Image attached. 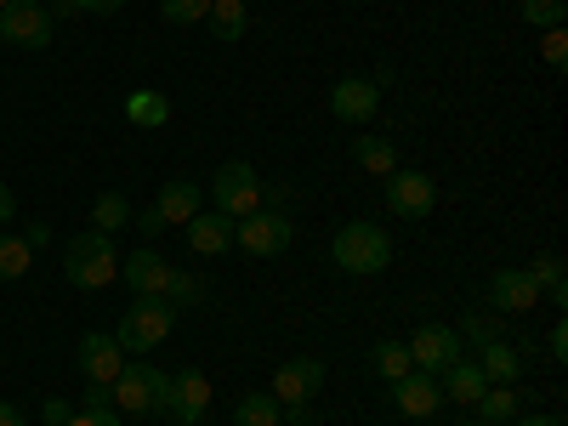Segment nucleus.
<instances>
[{"instance_id": "nucleus-1", "label": "nucleus", "mask_w": 568, "mask_h": 426, "mask_svg": "<svg viewBox=\"0 0 568 426\" xmlns=\"http://www.w3.org/2000/svg\"><path fill=\"white\" fill-rule=\"evenodd\" d=\"M329 262L353 278L387 273L393 267V233L382 222H347V227H336V240H329Z\"/></svg>"}, {"instance_id": "nucleus-2", "label": "nucleus", "mask_w": 568, "mask_h": 426, "mask_svg": "<svg viewBox=\"0 0 568 426\" xmlns=\"http://www.w3.org/2000/svg\"><path fill=\"white\" fill-rule=\"evenodd\" d=\"M63 278L74 284V291H109V284L120 278V251L109 233L85 227L74 233V240L63 245Z\"/></svg>"}, {"instance_id": "nucleus-3", "label": "nucleus", "mask_w": 568, "mask_h": 426, "mask_svg": "<svg viewBox=\"0 0 568 426\" xmlns=\"http://www.w3.org/2000/svg\"><path fill=\"white\" fill-rule=\"evenodd\" d=\"M171 329H176V302L171 296H136L125 307L120 329H114V342H120V353H154Z\"/></svg>"}, {"instance_id": "nucleus-4", "label": "nucleus", "mask_w": 568, "mask_h": 426, "mask_svg": "<svg viewBox=\"0 0 568 426\" xmlns=\"http://www.w3.org/2000/svg\"><path fill=\"white\" fill-rule=\"evenodd\" d=\"M211 200H216V211L222 216H256L262 211V171L251 165V160H227V165H216V176H211Z\"/></svg>"}, {"instance_id": "nucleus-5", "label": "nucleus", "mask_w": 568, "mask_h": 426, "mask_svg": "<svg viewBox=\"0 0 568 426\" xmlns=\"http://www.w3.org/2000/svg\"><path fill=\"white\" fill-rule=\"evenodd\" d=\"M58 34V18L45 0H12L7 12H0V45H18V52H45Z\"/></svg>"}, {"instance_id": "nucleus-6", "label": "nucleus", "mask_w": 568, "mask_h": 426, "mask_svg": "<svg viewBox=\"0 0 568 426\" xmlns=\"http://www.w3.org/2000/svg\"><path fill=\"white\" fill-rule=\"evenodd\" d=\"M296 240V222L284 216V211H256V216H240L233 222V245H240L245 256H284Z\"/></svg>"}, {"instance_id": "nucleus-7", "label": "nucleus", "mask_w": 568, "mask_h": 426, "mask_svg": "<svg viewBox=\"0 0 568 426\" xmlns=\"http://www.w3.org/2000/svg\"><path fill=\"white\" fill-rule=\"evenodd\" d=\"M165 387H171V375L165 369H154V364H125L120 375H114V404L125 409V415H154L160 404H165Z\"/></svg>"}, {"instance_id": "nucleus-8", "label": "nucleus", "mask_w": 568, "mask_h": 426, "mask_svg": "<svg viewBox=\"0 0 568 426\" xmlns=\"http://www.w3.org/2000/svg\"><path fill=\"white\" fill-rule=\"evenodd\" d=\"M382 182H387L382 194H387V211H393V216L426 222V216L438 211V182L426 176V171H393V176H382Z\"/></svg>"}, {"instance_id": "nucleus-9", "label": "nucleus", "mask_w": 568, "mask_h": 426, "mask_svg": "<svg viewBox=\"0 0 568 426\" xmlns=\"http://www.w3.org/2000/svg\"><path fill=\"white\" fill-rule=\"evenodd\" d=\"M404 347H409V364L426 369V375H444L455 358H466V342H460L455 324H420Z\"/></svg>"}, {"instance_id": "nucleus-10", "label": "nucleus", "mask_w": 568, "mask_h": 426, "mask_svg": "<svg viewBox=\"0 0 568 426\" xmlns=\"http://www.w3.org/2000/svg\"><path fill=\"white\" fill-rule=\"evenodd\" d=\"M160 415H171L176 426H200L211 415V375L205 369H176L171 387H165Z\"/></svg>"}, {"instance_id": "nucleus-11", "label": "nucleus", "mask_w": 568, "mask_h": 426, "mask_svg": "<svg viewBox=\"0 0 568 426\" xmlns=\"http://www.w3.org/2000/svg\"><path fill=\"white\" fill-rule=\"evenodd\" d=\"M318 387H324V364L302 353V358H284V364L273 369V387H267V393H273L284 409H302V404L318 398Z\"/></svg>"}, {"instance_id": "nucleus-12", "label": "nucleus", "mask_w": 568, "mask_h": 426, "mask_svg": "<svg viewBox=\"0 0 568 426\" xmlns=\"http://www.w3.org/2000/svg\"><path fill=\"white\" fill-rule=\"evenodd\" d=\"M375 109H382V80H369V74H347L329 91V114L342 125H369Z\"/></svg>"}, {"instance_id": "nucleus-13", "label": "nucleus", "mask_w": 568, "mask_h": 426, "mask_svg": "<svg viewBox=\"0 0 568 426\" xmlns=\"http://www.w3.org/2000/svg\"><path fill=\"white\" fill-rule=\"evenodd\" d=\"M489 307H500V313H529V307H540L535 273H529V267H495V273H489Z\"/></svg>"}, {"instance_id": "nucleus-14", "label": "nucleus", "mask_w": 568, "mask_h": 426, "mask_svg": "<svg viewBox=\"0 0 568 426\" xmlns=\"http://www.w3.org/2000/svg\"><path fill=\"white\" fill-rule=\"evenodd\" d=\"M80 375L85 382H98V387H114V375L125 369V353L114 336H103V329H91V336H80V353H74Z\"/></svg>"}, {"instance_id": "nucleus-15", "label": "nucleus", "mask_w": 568, "mask_h": 426, "mask_svg": "<svg viewBox=\"0 0 568 426\" xmlns=\"http://www.w3.org/2000/svg\"><path fill=\"white\" fill-rule=\"evenodd\" d=\"M393 404H398V415H409V420L438 415V409H444V387H438V375L409 369L404 382H393Z\"/></svg>"}, {"instance_id": "nucleus-16", "label": "nucleus", "mask_w": 568, "mask_h": 426, "mask_svg": "<svg viewBox=\"0 0 568 426\" xmlns=\"http://www.w3.org/2000/svg\"><path fill=\"white\" fill-rule=\"evenodd\" d=\"M120 273H125V284H131V296H165V284H171V262H165L154 245L120 256Z\"/></svg>"}, {"instance_id": "nucleus-17", "label": "nucleus", "mask_w": 568, "mask_h": 426, "mask_svg": "<svg viewBox=\"0 0 568 426\" xmlns=\"http://www.w3.org/2000/svg\"><path fill=\"white\" fill-rule=\"evenodd\" d=\"M182 227H187V251H194V256L233 251V216H222V211H200V216H187Z\"/></svg>"}, {"instance_id": "nucleus-18", "label": "nucleus", "mask_w": 568, "mask_h": 426, "mask_svg": "<svg viewBox=\"0 0 568 426\" xmlns=\"http://www.w3.org/2000/svg\"><path fill=\"white\" fill-rule=\"evenodd\" d=\"M154 211L165 216V227H171V222H187V216H200V211H205V187H200V182H187V176H176V182L160 187Z\"/></svg>"}, {"instance_id": "nucleus-19", "label": "nucleus", "mask_w": 568, "mask_h": 426, "mask_svg": "<svg viewBox=\"0 0 568 426\" xmlns=\"http://www.w3.org/2000/svg\"><path fill=\"white\" fill-rule=\"evenodd\" d=\"M438 387H444V398H449V404H466V409H471V404L484 398V387H489V382H484L478 358H455V364L438 375Z\"/></svg>"}, {"instance_id": "nucleus-20", "label": "nucleus", "mask_w": 568, "mask_h": 426, "mask_svg": "<svg viewBox=\"0 0 568 426\" xmlns=\"http://www.w3.org/2000/svg\"><path fill=\"white\" fill-rule=\"evenodd\" d=\"M478 369L489 387H517V375H524V353L506 347V342H484L478 347Z\"/></svg>"}, {"instance_id": "nucleus-21", "label": "nucleus", "mask_w": 568, "mask_h": 426, "mask_svg": "<svg viewBox=\"0 0 568 426\" xmlns=\"http://www.w3.org/2000/svg\"><path fill=\"white\" fill-rule=\"evenodd\" d=\"M125 120L142 125V131H154V125L171 120V98H165V91H154V85H136L131 98H125Z\"/></svg>"}, {"instance_id": "nucleus-22", "label": "nucleus", "mask_w": 568, "mask_h": 426, "mask_svg": "<svg viewBox=\"0 0 568 426\" xmlns=\"http://www.w3.org/2000/svg\"><path fill=\"white\" fill-rule=\"evenodd\" d=\"M205 23H211V34L216 40H245V29H251V7L245 0H211V12H205Z\"/></svg>"}, {"instance_id": "nucleus-23", "label": "nucleus", "mask_w": 568, "mask_h": 426, "mask_svg": "<svg viewBox=\"0 0 568 426\" xmlns=\"http://www.w3.org/2000/svg\"><path fill=\"white\" fill-rule=\"evenodd\" d=\"M353 160H358L364 171H375V176H393V171H398V149H393L387 136H375V131L353 136Z\"/></svg>"}, {"instance_id": "nucleus-24", "label": "nucleus", "mask_w": 568, "mask_h": 426, "mask_svg": "<svg viewBox=\"0 0 568 426\" xmlns=\"http://www.w3.org/2000/svg\"><path fill=\"white\" fill-rule=\"evenodd\" d=\"M233 426H284V404L273 393H245L233 404Z\"/></svg>"}, {"instance_id": "nucleus-25", "label": "nucleus", "mask_w": 568, "mask_h": 426, "mask_svg": "<svg viewBox=\"0 0 568 426\" xmlns=\"http://www.w3.org/2000/svg\"><path fill=\"white\" fill-rule=\"evenodd\" d=\"M471 409H478V420L500 426V420H517V415H524V398H517V387H484V398L471 404Z\"/></svg>"}, {"instance_id": "nucleus-26", "label": "nucleus", "mask_w": 568, "mask_h": 426, "mask_svg": "<svg viewBox=\"0 0 568 426\" xmlns=\"http://www.w3.org/2000/svg\"><path fill=\"white\" fill-rule=\"evenodd\" d=\"M125 222H131V200H125V194H114V187H109V194H98V205H91V227L114 240V233H120Z\"/></svg>"}, {"instance_id": "nucleus-27", "label": "nucleus", "mask_w": 568, "mask_h": 426, "mask_svg": "<svg viewBox=\"0 0 568 426\" xmlns=\"http://www.w3.org/2000/svg\"><path fill=\"white\" fill-rule=\"evenodd\" d=\"M369 364H375V375H382L387 387H393V382H404V375L415 369V364H409V347H404V342H375Z\"/></svg>"}, {"instance_id": "nucleus-28", "label": "nucleus", "mask_w": 568, "mask_h": 426, "mask_svg": "<svg viewBox=\"0 0 568 426\" xmlns=\"http://www.w3.org/2000/svg\"><path fill=\"white\" fill-rule=\"evenodd\" d=\"M29 262H34L29 240H18V233H0V284L23 278V273H29Z\"/></svg>"}, {"instance_id": "nucleus-29", "label": "nucleus", "mask_w": 568, "mask_h": 426, "mask_svg": "<svg viewBox=\"0 0 568 426\" xmlns=\"http://www.w3.org/2000/svg\"><path fill=\"white\" fill-rule=\"evenodd\" d=\"M529 273H535V284H540V302H557V307L568 302V278H562V262H557V256H540Z\"/></svg>"}, {"instance_id": "nucleus-30", "label": "nucleus", "mask_w": 568, "mask_h": 426, "mask_svg": "<svg viewBox=\"0 0 568 426\" xmlns=\"http://www.w3.org/2000/svg\"><path fill=\"white\" fill-rule=\"evenodd\" d=\"M517 12H524V23H529V29H562L568 0H517Z\"/></svg>"}, {"instance_id": "nucleus-31", "label": "nucleus", "mask_w": 568, "mask_h": 426, "mask_svg": "<svg viewBox=\"0 0 568 426\" xmlns=\"http://www.w3.org/2000/svg\"><path fill=\"white\" fill-rule=\"evenodd\" d=\"M205 12H211V0H160V18H165V23H176V29L205 23Z\"/></svg>"}, {"instance_id": "nucleus-32", "label": "nucleus", "mask_w": 568, "mask_h": 426, "mask_svg": "<svg viewBox=\"0 0 568 426\" xmlns=\"http://www.w3.org/2000/svg\"><path fill=\"white\" fill-rule=\"evenodd\" d=\"M165 296L182 307V302H200L205 296V284L194 278V273H182V267H171V284H165Z\"/></svg>"}, {"instance_id": "nucleus-33", "label": "nucleus", "mask_w": 568, "mask_h": 426, "mask_svg": "<svg viewBox=\"0 0 568 426\" xmlns=\"http://www.w3.org/2000/svg\"><path fill=\"white\" fill-rule=\"evenodd\" d=\"M540 58H546V69H562V63H568V34H562V29H546Z\"/></svg>"}, {"instance_id": "nucleus-34", "label": "nucleus", "mask_w": 568, "mask_h": 426, "mask_svg": "<svg viewBox=\"0 0 568 426\" xmlns=\"http://www.w3.org/2000/svg\"><path fill=\"white\" fill-rule=\"evenodd\" d=\"M63 12H91V18H114L125 0H58Z\"/></svg>"}, {"instance_id": "nucleus-35", "label": "nucleus", "mask_w": 568, "mask_h": 426, "mask_svg": "<svg viewBox=\"0 0 568 426\" xmlns=\"http://www.w3.org/2000/svg\"><path fill=\"white\" fill-rule=\"evenodd\" d=\"M63 426H120V409L109 404V409H74Z\"/></svg>"}, {"instance_id": "nucleus-36", "label": "nucleus", "mask_w": 568, "mask_h": 426, "mask_svg": "<svg viewBox=\"0 0 568 426\" xmlns=\"http://www.w3.org/2000/svg\"><path fill=\"white\" fill-rule=\"evenodd\" d=\"M466 336L478 342V347H484V342H500V324H495V318H484V313H471V318H466Z\"/></svg>"}, {"instance_id": "nucleus-37", "label": "nucleus", "mask_w": 568, "mask_h": 426, "mask_svg": "<svg viewBox=\"0 0 568 426\" xmlns=\"http://www.w3.org/2000/svg\"><path fill=\"white\" fill-rule=\"evenodd\" d=\"M131 222H136V233H142V240H160V233H165V216L149 205V211H131Z\"/></svg>"}, {"instance_id": "nucleus-38", "label": "nucleus", "mask_w": 568, "mask_h": 426, "mask_svg": "<svg viewBox=\"0 0 568 426\" xmlns=\"http://www.w3.org/2000/svg\"><path fill=\"white\" fill-rule=\"evenodd\" d=\"M546 353H551L557 364H568V324H562V318L551 324V336H546Z\"/></svg>"}, {"instance_id": "nucleus-39", "label": "nucleus", "mask_w": 568, "mask_h": 426, "mask_svg": "<svg viewBox=\"0 0 568 426\" xmlns=\"http://www.w3.org/2000/svg\"><path fill=\"white\" fill-rule=\"evenodd\" d=\"M69 415H74V409H69L63 398H45V426H63Z\"/></svg>"}, {"instance_id": "nucleus-40", "label": "nucleus", "mask_w": 568, "mask_h": 426, "mask_svg": "<svg viewBox=\"0 0 568 426\" xmlns=\"http://www.w3.org/2000/svg\"><path fill=\"white\" fill-rule=\"evenodd\" d=\"M12 216H18V200H12V187H7V182H0V227H7Z\"/></svg>"}, {"instance_id": "nucleus-41", "label": "nucleus", "mask_w": 568, "mask_h": 426, "mask_svg": "<svg viewBox=\"0 0 568 426\" xmlns=\"http://www.w3.org/2000/svg\"><path fill=\"white\" fill-rule=\"evenodd\" d=\"M23 240H29V251H40V245H52V227H45V222H34V227L23 233Z\"/></svg>"}, {"instance_id": "nucleus-42", "label": "nucleus", "mask_w": 568, "mask_h": 426, "mask_svg": "<svg viewBox=\"0 0 568 426\" xmlns=\"http://www.w3.org/2000/svg\"><path fill=\"white\" fill-rule=\"evenodd\" d=\"M0 426H29V415L18 404H0Z\"/></svg>"}, {"instance_id": "nucleus-43", "label": "nucleus", "mask_w": 568, "mask_h": 426, "mask_svg": "<svg viewBox=\"0 0 568 426\" xmlns=\"http://www.w3.org/2000/svg\"><path fill=\"white\" fill-rule=\"evenodd\" d=\"M517 426H562V415H517Z\"/></svg>"}, {"instance_id": "nucleus-44", "label": "nucleus", "mask_w": 568, "mask_h": 426, "mask_svg": "<svg viewBox=\"0 0 568 426\" xmlns=\"http://www.w3.org/2000/svg\"><path fill=\"white\" fill-rule=\"evenodd\" d=\"M460 426H489V420H478V415H471V420H460Z\"/></svg>"}, {"instance_id": "nucleus-45", "label": "nucleus", "mask_w": 568, "mask_h": 426, "mask_svg": "<svg viewBox=\"0 0 568 426\" xmlns=\"http://www.w3.org/2000/svg\"><path fill=\"white\" fill-rule=\"evenodd\" d=\"M7 7H12V0H0V12H7Z\"/></svg>"}]
</instances>
